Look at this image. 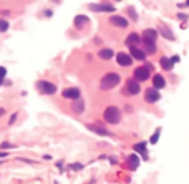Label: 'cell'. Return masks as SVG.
<instances>
[{"label":"cell","mask_w":189,"mask_h":184,"mask_svg":"<svg viewBox=\"0 0 189 184\" xmlns=\"http://www.w3.org/2000/svg\"><path fill=\"white\" fill-rule=\"evenodd\" d=\"M118 2H120V0H118Z\"/></svg>","instance_id":"obj_34"},{"label":"cell","mask_w":189,"mask_h":184,"mask_svg":"<svg viewBox=\"0 0 189 184\" xmlns=\"http://www.w3.org/2000/svg\"><path fill=\"white\" fill-rule=\"evenodd\" d=\"M148 78H149V70H148V67H141V68L134 70V80L136 81H146Z\"/></svg>","instance_id":"obj_6"},{"label":"cell","mask_w":189,"mask_h":184,"mask_svg":"<svg viewBox=\"0 0 189 184\" xmlns=\"http://www.w3.org/2000/svg\"><path fill=\"white\" fill-rule=\"evenodd\" d=\"M120 81H121V78H120L118 73H106L100 81V88L101 90H111L114 86H118Z\"/></svg>","instance_id":"obj_1"},{"label":"cell","mask_w":189,"mask_h":184,"mask_svg":"<svg viewBox=\"0 0 189 184\" xmlns=\"http://www.w3.org/2000/svg\"><path fill=\"white\" fill-rule=\"evenodd\" d=\"M153 86H154V88H158V90L166 86V81H164V78H163L161 75H156L154 78H153Z\"/></svg>","instance_id":"obj_17"},{"label":"cell","mask_w":189,"mask_h":184,"mask_svg":"<svg viewBox=\"0 0 189 184\" xmlns=\"http://www.w3.org/2000/svg\"><path fill=\"white\" fill-rule=\"evenodd\" d=\"M88 128L91 129V131H94V133L101 134V136H110V134H111V133H108V131H106V129L103 128V126H94V125H90Z\"/></svg>","instance_id":"obj_18"},{"label":"cell","mask_w":189,"mask_h":184,"mask_svg":"<svg viewBox=\"0 0 189 184\" xmlns=\"http://www.w3.org/2000/svg\"><path fill=\"white\" fill-rule=\"evenodd\" d=\"M161 67H163V70L171 71V70H172V61H171V58H166V56H163V58H161Z\"/></svg>","instance_id":"obj_20"},{"label":"cell","mask_w":189,"mask_h":184,"mask_svg":"<svg viewBox=\"0 0 189 184\" xmlns=\"http://www.w3.org/2000/svg\"><path fill=\"white\" fill-rule=\"evenodd\" d=\"M120 118H121V113H120V109H118L116 106H108V108L105 109L106 123H110V125H116V123H120Z\"/></svg>","instance_id":"obj_2"},{"label":"cell","mask_w":189,"mask_h":184,"mask_svg":"<svg viewBox=\"0 0 189 184\" xmlns=\"http://www.w3.org/2000/svg\"><path fill=\"white\" fill-rule=\"evenodd\" d=\"M159 32H161V35L164 36V38L171 40V42L176 38V36H174V33H172V32H171V28H169V27H161V28H159Z\"/></svg>","instance_id":"obj_16"},{"label":"cell","mask_w":189,"mask_h":184,"mask_svg":"<svg viewBox=\"0 0 189 184\" xmlns=\"http://www.w3.org/2000/svg\"><path fill=\"white\" fill-rule=\"evenodd\" d=\"M141 86H139V81L136 80H128L126 81V88H125V93H128V95H138Z\"/></svg>","instance_id":"obj_4"},{"label":"cell","mask_w":189,"mask_h":184,"mask_svg":"<svg viewBox=\"0 0 189 184\" xmlns=\"http://www.w3.org/2000/svg\"><path fill=\"white\" fill-rule=\"evenodd\" d=\"M3 113H5V109H3V108H0V116H2Z\"/></svg>","instance_id":"obj_32"},{"label":"cell","mask_w":189,"mask_h":184,"mask_svg":"<svg viewBox=\"0 0 189 184\" xmlns=\"http://www.w3.org/2000/svg\"><path fill=\"white\" fill-rule=\"evenodd\" d=\"M161 98V95H159V91H158V88H148L146 90V95H145V100L148 101V103H156V101Z\"/></svg>","instance_id":"obj_5"},{"label":"cell","mask_w":189,"mask_h":184,"mask_svg":"<svg viewBox=\"0 0 189 184\" xmlns=\"http://www.w3.org/2000/svg\"><path fill=\"white\" fill-rule=\"evenodd\" d=\"M178 18H181V20H187V15H186V13H179Z\"/></svg>","instance_id":"obj_29"},{"label":"cell","mask_w":189,"mask_h":184,"mask_svg":"<svg viewBox=\"0 0 189 184\" xmlns=\"http://www.w3.org/2000/svg\"><path fill=\"white\" fill-rule=\"evenodd\" d=\"M128 167H129V169H136V167L139 166V158L138 156H134V154H133V156H129V159H128Z\"/></svg>","instance_id":"obj_21"},{"label":"cell","mask_w":189,"mask_h":184,"mask_svg":"<svg viewBox=\"0 0 189 184\" xmlns=\"http://www.w3.org/2000/svg\"><path fill=\"white\" fill-rule=\"evenodd\" d=\"M156 38H158V32L156 30H145L141 36V42L143 43H154Z\"/></svg>","instance_id":"obj_7"},{"label":"cell","mask_w":189,"mask_h":184,"mask_svg":"<svg viewBox=\"0 0 189 184\" xmlns=\"http://www.w3.org/2000/svg\"><path fill=\"white\" fill-rule=\"evenodd\" d=\"M5 75H7V68L0 67V83L3 81V78H5Z\"/></svg>","instance_id":"obj_27"},{"label":"cell","mask_w":189,"mask_h":184,"mask_svg":"<svg viewBox=\"0 0 189 184\" xmlns=\"http://www.w3.org/2000/svg\"><path fill=\"white\" fill-rule=\"evenodd\" d=\"M134 151H136V153H141L145 159L148 158V154H146V144H145V143H138V144L134 146Z\"/></svg>","instance_id":"obj_22"},{"label":"cell","mask_w":189,"mask_h":184,"mask_svg":"<svg viewBox=\"0 0 189 184\" xmlns=\"http://www.w3.org/2000/svg\"><path fill=\"white\" fill-rule=\"evenodd\" d=\"M7 30H9V22L7 20H0V33H3Z\"/></svg>","instance_id":"obj_24"},{"label":"cell","mask_w":189,"mask_h":184,"mask_svg":"<svg viewBox=\"0 0 189 184\" xmlns=\"http://www.w3.org/2000/svg\"><path fill=\"white\" fill-rule=\"evenodd\" d=\"M90 9L94 10V12H114V7L110 5V3H100V5L91 3V5H90Z\"/></svg>","instance_id":"obj_10"},{"label":"cell","mask_w":189,"mask_h":184,"mask_svg":"<svg viewBox=\"0 0 189 184\" xmlns=\"http://www.w3.org/2000/svg\"><path fill=\"white\" fill-rule=\"evenodd\" d=\"M126 13L131 17V20H138V13H136V10H134L133 7H128V9H126Z\"/></svg>","instance_id":"obj_23"},{"label":"cell","mask_w":189,"mask_h":184,"mask_svg":"<svg viewBox=\"0 0 189 184\" xmlns=\"http://www.w3.org/2000/svg\"><path fill=\"white\" fill-rule=\"evenodd\" d=\"M90 23V18L86 15H76L75 17V27L76 28H81L83 25H88Z\"/></svg>","instance_id":"obj_13"},{"label":"cell","mask_w":189,"mask_h":184,"mask_svg":"<svg viewBox=\"0 0 189 184\" xmlns=\"http://www.w3.org/2000/svg\"><path fill=\"white\" fill-rule=\"evenodd\" d=\"M171 61H172V63H178V61H179V56H172Z\"/></svg>","instance_id":"obj_30"},{"label":"cell","mask_w":189,"mask_h":184,"mask_svg":"<svg viewBox=\"0 0 189 184\" xmlns=\"http://www.w3.org/2000/svg\"><path fill=\"white\" fill-rule=\"evenodd\" d=\"M83 108H85V103H83V100H80V98H75L73 100V103H71V109L75 113H83Z\"/></svg>","instance_id":"obj_12"},{"label":"cell","mask_w":189,"mask_h":184,"mask_svg":"<svg viewBox=\"0 0 189 184\" xmlns=\"http://www.w3.org/2000/svg\"><path fill=\"white\" fill-rule=\"evenodd\" d=\"M159 133H161V128H158V129L154 131V134L151 136V143H153V144H156V143H158V140H159Z\"/></svg>","instance_id":"obj_25"},{"label":"cell","mask_w":189,"mask_h":184,"mask_svg":"<svg viewBox=\"0 0 189 184\" xmlns=\"http://www.w3.org/2000/svg\"><path fill=\"white\" fill-rule=\"evenodd\" d=\"M98 55H100L101 60H110V58H113L114 53H113V50H110V48H105V50H100Z\"/></svg>","instance_id":"obj_19"},{"label":"cell","mask_w":189,"mask_h":184,"mask_svg":"<svg viewBox=\"0 0 189 184\" xmlns=\"http://www.w3.org/2000/svg\"><path fill=\"white\" fill-rule=\"evenodd\" d=\"M186 5H187V7H189V0H187V2H186Z\"/></svg>","instance_id":"obj_33"},{"label":"cell","mask_w":189,"mask_h":184,"mask_svg":"<svg viewBox=\"0 0 189 184\" xmlns=\"http://www.w3.org/2000/svg\"><path fill=\"white\" fill-rule=\"evenodd\" d=\"M110 23H113V25H116L120 28H126L128 27V18L120 17V15H111V17H110Z\"/></svg>","instance_id":"obj_8"},{"label":"cell","mask_w":189,"mask_h":184,"mask_svg":"<svg viewBox=\"0 0 189 184\" xmlns=\"http://www.w3.org/2000/svg\"><path fill=\"white\" fill-rule=\"evenodd\" d=\"M15 120H17V114H14V116L10 118V125H14V121H15Z\"/></svg>","instance_id":"obj_31"},{"label":"cell","mask_w":189,"mask_h":184,"mask_svg":"<svg viewBox=\"0 0 189 184\" xmlns=\"http://www.w3.org/2000/svg\"><path fill=\"white\" fill-rule=\"evenodd\" d=\"M129 48H131V55H133L136 60H146V53L143 50H139L138 47H129Z\"/></svg>","instance_id":"obj_15"},{"label":"cell","mask_w":189,"mask_h":184,"mask_svg":"<svg viewBox=\"0 0 189 184\" xmlns=\"http://www.w3.org/2000/svg\"><path fill=\"white\" fill-rule=\"evenodd\" d=\"M116 61L121 65V67H129L131 63H133V58H131L129 55H126V53H118L116 55Z\"/></svg>","instance_id":"obj_9"},{"label":"cell","mask_w":189,"mask_h":184,"mask_svg":"<svg viewBox=\"0 0 189 184\" xmlns=\"http://www.w3.org/2000/svg\"><path fill=\"white\" fill-rule=\"evenodd\" d=\"M146 45V52L148 53H154L156 52V43H145Z\"/></svg>","instance_id":"obj_26"},{"label":"cell","mask_w":189,"mask_h":184,"mask_svg":"<svg viewBox=\"0 0 189 184\" xmlns=\"http://www.w3.org/2000/svg\"><path fill=\"white\" fill-rule=\"evenodd\" d=\"M38 90L43 93V95H55L56 93V86L53 83H50V81H45V80H42V81H38Z\"/></svg>","instance_id":"obj_3"},{"label":"cell","mask_w":189,"mask_h":184,"mask_svg":"<svg viewBox=\"0 0 189 184\" xmlns=\"http://www.w3.org/2000/svg\"><path fill=\"white\" fill-rule=\"evenodd\" d=\"M63 96L68 98V100L80 98V90H78V88H67V90H63Z\"/></svg>","instance_id":"obj_11"},{"label":"cell","mask_w":189,"mask_h":184,"mask_svg":"<svg viewBox=\"0 0 189 184\" xmlns=\"http://www.w3.org/2000/svg\"><path fill=\"white\" fill-rule=\"evenodd\" d=\"M0 148H2V149H9V148H12V146L9 144V143H2V144H0Z\"/></svg>","instance_id":"obj_28"},{"label":"cell","mask_w":189,"mask_h":184,"mask_svg":"<svg viewBox=\"0 0 189 184\" xmlns=\"http://www.w3.org/2000/svg\"><path fill=\"white\" fill-rule=\"evenodd\" d=\"M139 42H141V36L138 33H131V35H128V38H126V45H129V47H136Z\"/></svg>","instance_id":"obj_14"}]
</instances>
